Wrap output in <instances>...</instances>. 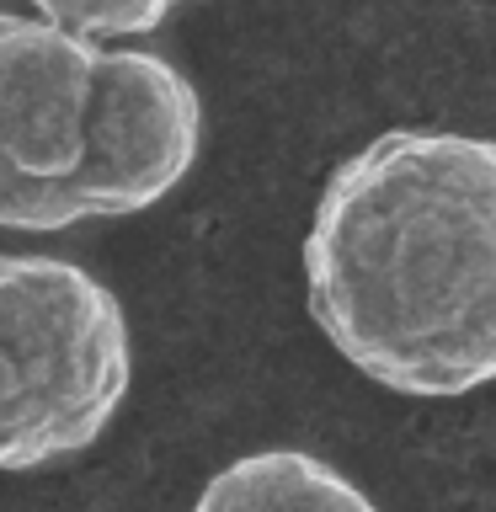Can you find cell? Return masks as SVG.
Returning <instances> with one entry per match:
<instances>
[{
    "label": "cell",
    "mask_w": 496,
    "mask_h": 512,
    "mask_svg": "<svg viewBox=\"0 0 496 512\" xmlns=\"http://www.w3.org/2000/svg\"><path fill=\"white\" fill-rule=\"evenodd\" d=\"M304 294L363 379L416 400L496 384V139L384 128L320 187Z\"/></svg>",
    "instance_id": "1"
},
{
    "label": "cell",
    "mask_w": 496,
    "mask_h": 512,
    "mask_svg": "<svg viewBox=\"0 0 496 512\" xmlns=\"http://www.w3.org/2000/svg\"><path fill=\"white\" fill-rule=\"evenodd\" d=\"M134 352L102 278L64 256L0 251V470L75 459L118 416Z\"/></svg>",
    "instance_id": "2"
},
{
    "label": "cell",
    "mask_w": 496,
    "mask_h": 512,
    "mask_svg": "<svg viewBox=\"0 0 496 512\" xmlns=\"http://www.w3.org/2000/svg\"><path fill=\"white\" fill-rule=\"evenodd\" d=\"M198 86L155 48H102L86 160L70 176L80 219H128L171 198L198 166Z\"/></svg>",
    "instance_id": "3"
},
{
    "label": "cell",
    "mask_w": 496,
    "mask_h": 512,
    "mask_svg": "<svg viewBox=\"0 0 496 512\" xmlns=\"http://www.w3.org/2000/svg\"><path fill=\"white\" fill-rule=\"evenodd\" d=\"M96 70L102 43L38 11H0V166L70 187L86 160Z\"/></svg>",
    "instance_id": "4"
},
{
    "label": "cell",
    "mask_w": 496,
    "mask_h": 512,
    "mask_svg": "<svg viewBox=\"0 0 496 512\" xmlns=\"http://www.w3.org/2000/svg\"><path fill=\"white\" fill-rule=\"evenodd\" d=\"M192 512H379L342 470L304 448H262L208 475Z\"/></svg>",
    "instance_id": "5"
},
{
    "label": "cell",
    "mask_w": 496,
    "mask_h": 512,
    "mask_svg": "<svg viewBox=\"0 0 496 512\" xmlns=\"http://www.w3.org/2000/svg\"><path fill=\"white\" fill-rule=\"evenodd\" d=\"M43 22L64 32H80L91 43H118V38H144L171 16L176 0H27Z\"/></svg>",
    "instance_id": "6"
},
{
    "label": "cell",
    "mask_w": 496,
    "mask_h": 512,
    "mask_svg": "<svg viewBox=\"0 0 496 512\" xmlns=\"http://www.w3.org/2000/svg\"><path fill=\"white\" fill-rule=\"evenodd\" d=\"M80 224L70 187L38 182V176H16L0 166V230H27V235H54Z\"/></svg>",
    "instance_id": "7"
}]
</instances>
